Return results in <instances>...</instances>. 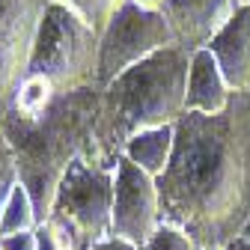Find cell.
I'll return each mask as SVG.
<instances>
[{
	"instance_id": "cell-15",
	"label": "cell",
	"mask_w": 250,
	"mask_h": 250,
	"mask_svg": "<svg viewBox=\"0 0 250 250\" xmlns=\"http://www.w3.org/2000/svg\"><path fill=\"white\" fill-rule=\"evenodd\" d=\"M15 185H18V161H15V152H12L9 140L0 131V214H3V206H6Z\"/></svg>"
},
{
	"instance_id": "cell-3",
	"label": "cell",
	"mask_w": 250,
	"mask_h": 250,
	"mask_svg": "<svg viewBox=\"0 0 250 250\" xmlns=\"http://www.w3.org/2000/svg\"><path fill=\"white\" fill-rule=\"evenodd\" d=\"M188 69H191V54L179 45H170L102 86L92 149L107 164H116L125 143L134 134L176 125L185 116Z\"/></svg>"
},
{
	"instance_id": "cell-23",
	"label": "cell",
	"mask_w": 250,
	"mask_h": 250,
	"mask_svg": "<svg viewBox=\"0 0 250 250\" xmlns=\"http://www.w3.org/2000/svg\"><path fill=\"white\" fill-rule=\"evenodd\" d=\"M200 250H221V247H200Z\"/></svg>"
},
{
	"instance_id": "cell-21",
	"label": "cell",
	"mask_w": 250,
	"mask_h": 250,
	"mask_svg": "<svg viewBox=\"0 0 250 250\" xmlns=\"http://www.w3.org/2000/svg\"><path fill=\"white\" fill-rule=\"evenodd\" d=\"M221 250H250V241H244V238H232V241L224 244Z\"/></svg>"
},
{
	"instance_id": "cell-9",
	"label": "cell",
	"mask_w": 250,
	"mask_h": 250,
	"mask_svg": "<svg viewBox=\"0 0 250 250\" xmlns=\"http://www.w3.org/2000/svg\"><path fill=\"white\" fill-rule=\"evenodd\" d=\"M238 6V0H167L161 12L173 30L176 45L194 54L208 48L214 33L235 15Z\"/></svg>"
},
{
	"instance_id": "cell-13",
	"label": "cell",
	"mask_w": 250,
	"mask_h": 250,
	"mask_svg": "<svg viewBox=\"0 0 250 250\" xmlns=\"http://www.w3.org/2000/svg\"><path fill=\"white\" fill-rule=\"evenodd\" d=\"M39 211H36V203L30 197V191L18 182L12 188V194L3 206V214H0V238H9V235H18V232H33L39 227Z\"/></svg>"
},
{
	"instance_id": "cell-17",
	"label": "cell",
	"mask_w": 250,
	"mask_h": 250,
	"mask_svg": "<svg viewBox=\"0 0 250 250\" xmlns=\"http://www.w3.org/2000/svg\"><path fill=\"white\" fill-rule=\"evenodd\" d=\"M0 250H39L36 229L33 232H18V235H9V238H0Z\"/></svg>"
},
{
	"instance_id": "cell-1",
	"label": "cell",
	"mask_w": 250,
	"mask_h": 250,
	"mask_svg": "<svg viewBox=\"0 0 250 250\" xmlns=\"http://www.w3.org/2000/svg\"><path fill=\"white\" fill-rule=\"evenodd\" d=\"M161 224L197 247H224L250 221V89L232 92L221 113H185L158 176Z\"/></svg>"
},
{
	"instance_id": "cell-24",
	"label": "cell",
	"mask_w": 250,
	"mask_h": 250,
	"mask_svg": "<svg viewBox=\"0 0 250 250\" xmlns=\"http://www.w3.org/2000/svg\"><path fill=\"white\" fill-rule=\"evenodd\" d=\"M238 3H241V6H247V3H250V0H238Z\"/></svg>"
},
{
	"instance_id": "cell-12",
	"label": "cell",
	"mask_w": 250,
	"mask_h": 250,
	"mask_svg": "<svg viewBox=\"0 0 250 250\" xmlns=\"http://www.w3.org/2000/svg\"><path fill=\"white\" fill-rule=\"evenodd\" d=\"M173 146H176V125L146 128V131L134 134L128 143H125L122 158H128V161L137 164L143 173H149L152 179H158V176H164V170L170 167Z\"/></svg>"
},
{
	"instance_id": "cell-2",
	"label": "cell",
	"mask_w": 250,
	"mask_h": 250,
	"mask_svg": "<svg viewBox=\"0 0 250 250\" xmlns=\"http://www.w3.org/2000/svg\"><path fill=\"white\" fill-rule=\"evenodd\" d=\"M99 104L102 86L96 83L60 92L33 119L0 113V131L9 140L18 161V182L33 197L39 221H48L69 164L96 140Z\"/></svg>"
},
{
	"instance_id": "cell-11",
	"label": "cell",
	"mask_w": 250,
	"mask_h": 250,
	"mask_svg": "<svg viewBox=\"0 0 250 250\" xmlns=\"http://www.w3.org/2000/svg\"><path fill=\"white\" fill-rule=\"evenodd\" d=\"M232 99V86L227 83L217 60L208 48L191 54L188 69V92H185V113H221Z\"/></svg>"
},
{
	"instance_id": "cell-8",
	"label": "cell",
	"mask_w": 250,
	"mask_h": 250,
	"mask_svg": "<svg viewBox=\"0 0 250 250\" xmlns=\"http://www.w3.org/2000/svg\"><path fill=\"white\" fill-rule=\"evenodd\" d=\"M54 0H0V110L24 78L42 15Z\"/></svg>"
},
{
	"instance_id": "cell-16",
	"label": "cell",
	"mask_w": 250,
	"mask_h": 250,
	"mask_svg": "<svg viewBox=\"0 0 250 250\" xmlns=\"http://www.w3.org/2000/svg\"><path fill=\"white\" fill-rule=\"evenodd\" d=\"M143 250H200L194 244V238L182 232L179 227H170V224H161L158 229H155V235L146 241Z\"/></svg>"
},
{
	"instance_id": "cell-5",
	"label": "cell",
	"mask_w": 250,
	"mask_h": 250,
	"mask_svg": "<svg viewBox=\"0 0 250 250\" xmlns=\"http://www.w3.org/2000/svg\"><path fill=\"white\" fill-rule=\"evenodd\" d=\"M24 75L45 78L57 92L99 83V33L69 3L54 0L42 15Z\"/></svg>"
},
{
	"instance_id": "cell-6",
	"label": "cell",
	"mask_w": 250,
	"mask_h": 250,
	"mask_svg": "<svg viewBox=\"0 0 250 250\" xmlns=\"http://www.w3.org/2000/svg\"><path fill=\"white\" fill-rule=\"evenodd\" d=\"M170 45H176V39L164 12H149L125 0L99 33V86H107L122 72Z\"/></svg>"
},
{
	"instance_id": "cell-4",
	"label": "cell",
	"mask_w": 250,
	"mask_h": 250,
	"mask_svg": "<svg viewBox=\"0 0 250 250\" xmlns=\"http://www.w3.org/2000/svg\"><path fill=\"white\" fill-rule=\"evenodd\" d=\"M113 182L116 164H107L92 146L69 164L48 221H42L60 235L66 250H92L110 235Z\"/></svg>"
},
{
	"instance_id": "cell-19",
	"label": "cell",
	"mask_w": 250,
	"mask_h": 250,
	"mask_svg": "<svg viewBox=\"0 0 250 250\" xmlns=\"http://www.w3.org/2000/svg\"><path fill=\"white\" fill-rule=\"evenodd\" d=\"M92 250H143V247H137V244H131V241H125V238H116V235H107L104 241H99Z\"/></svg>"
},
{
	"instance_id": "cell-18",
	"label": "cell",
	"mask_w": 250,
	"mask_h": 250,
	"mask_svg": "<svg viewBox=\"0 0 250 250\" xmlns=\"http://www.w3.org/2000/svg\"><path fill=\"white\" fill-rule=\"evenodd\" d=\"M36 244H39V250H66V244L60 241V235L48 224H39L36 227Z\"/></svg>"
},
{
	"instance_id": "cell-14",
	"label": "cell",
	"mask_w": 250,
	"mask_h": 250,
	"mask_svg": "<svg viewBox=\"0 0 250 250\" xmlns=\"http://www.w3.org/2000/svg\"><path fill=\"white\" fill-rule=\"evenodd\" d=\"M62 3H69L96 33H102L104 24L113 18V12L125 3V0H62Z\"/></svg>"
},
{
	"instance_id": "cell-22",
	"label": "cell",
	"mask_w": 250,
	"mask_h": 250,
	"mask_svg": "<svg viewBox=\"0 0 250 250\" xmlns=\"http://www.w3.org/2000/svg\"><path fill=\"white\" fill-rule=\"evenodd\" d=\"M238 238H244V241H250V221L244 224V229H241V235H238Z\"/></svg>"
},
{
	"instance_id": "cell-20",
	"label": "cell",
	"mask_w": 250,
	"mask_h": 250,
	"mask_svg": "<svg viewBox=\"0 0 250 250\" xmlns=\"http://www.w3.org/2000/svg\"><path fill=\"white\" fill-rule=\"evenodd\" d=\"M131 3H137L140 9H149V12H161L167 0H131Z\"/></svg>"
},
{
	"instance_id": "cell-10",
	"label": "cell",
	"mask_w": 250,
	"mask_h": 250,
	"mask_svg": "<svg viewBox=\"0 0 250 250\" xmlns=\"http://www.w3.org/2000/svg\"><path fill=\"white\" fill-rule=\"evenodd\" d=\"M208 51L217 60L232 92L250 89V3L238 6L235 15L217 30L208 42Z\"/></svg>"
},
{
	"instance_id": "cell-7",
	"label": "cell",
	"mask_w": 250,
	"mask_h": 250,
	"mask_svg": "<svg viewBox=\"0 0 250 250\" xmlns=\"http://www.w3.org/2000/svg\"><path fill=\"white\" fill-rule=\"evenodd\" d=\"M161 227V194L158 179L143 173L128 158L116 161V182H113V217H110V235L125 238L137 247Z\"/></svg>"
}]
</instances>
